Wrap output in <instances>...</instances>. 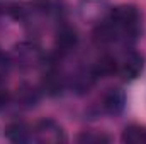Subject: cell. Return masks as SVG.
<instances>
[{
  "label": "cell",
  "instance_id": "cell-6",
  "mask_svg": "<svg viewBox=\"0 0 146 144\" xmlns=\"http://www.w3.org/2000/svg\"><path fill=\"white\" fill-rule=\"evenodd\" d=\"M124 107V97L117 90H110L109 93L104 97V108L110 114H119Z\"/></svg>",
  "mask_w": 146,
  "mask_h": 144
},
{
  "label": "cell",
  "instance_id": "cell-7",
  "mask_svg": "<svg viewBox=\"0 0 146 144\" xmlns=\"http://www.w3.org/2000/svg\"><path fill=\"white\" fill-rule=\"evenodd\" d=\"M115 71H117V59L112 56H102L94 68L95 76H109Z\"/></svg>",
  "mask_w": 146,
  "mask_h": 144
},
{
  "label": "cell",
  "instance_id": "cell-4",
  "mask_svg": "<svg viewBox=\"0 0 146 144\" xmlns=\"http://www.w3.org/2000/svg\"><path fill=\"white\" fill-rule=\"evenodd\" d=\"M143 70V58L138 53H129L121 66V73L126 80H134Z\"/></svg>",
  "mask_w": 146,
  "mask_h": 144
},
{
  "label": "cell",
  "instance_id": "cell-10",
  "mask_svg": "<svg viewBox=\"0 0 146 144\" xmlns=\"http://www.w3.org/2000/svg\"><path fill=\"white\" fill-rule=\"evenodd\" d=\"M115 26L110 22V24H104V26H100V27H97V31H95V37L97 39H100V41H112L114 37H115Z\"/></svg>",
  "mask_w": 146,
  "mask_h": 144
},
{
  "label": "cell",
  "instance_id": "cell-5",
  "mask_svg": "<svg viewBox=\"0 0 146 144\" xmlns=\"http://www.w3.org/2000/svg\"><path fill=\"white\" fill-rule=\"evenodd\" d=\"M122 143L127 144H146V127L143 126H129L122 132Z\"/></svg>",
  "mask_w": 146,
  "mask_h": 144
},
{
  "label": "cell",
  "instance_id": "cell-9",
  "mask_svg": "<svg viewBox=\"0 0 146 144\" xmlns=\"http://www.w3.org/2000/svg\"><path fill=\"white\" fill-rule=\"evenodd\" d=\"M80 143H87V144H100V143H109V137L100 134V132H83L82 136H78Z\"/></svg>",
  "mask_w": 146,
  "mask_h": 144
},
{
  "label": "cell",
  "instance_id": "cell-1",
  "mask_svg": "<svg viewBox=\"0 0 146 144\" xmlns=\"http://www.w3.org/2000/svg\"><path fill=\"white\" fill-rule=\"evenodd\" d=\"M110 22L124 31H136L139 22V12L134 5H119L110 12Z\"/></svg>",
  "mask_w": 146,
  "mask_h": 144
},
{
  "label": "cell",
  "instance_id": "cell-2",
  "mask_svg": "<svg viewBox=\"0 0 146 144\" xmlns=\"http://www.w3.org/2000/svg\"><path fill=\"white\" fill-rule=\"evenodd\" d=\"M36 139L39 143H60L65 141L63 129L53 120H41L36 126Z\"/></svg>",
  "mask_w": 146,
  "mask_h": 144
},
{
  "label": "cell",
  "instance_id": "cell-12",
  "mask_svg": "<svg viewBox=\"0 0 146 144\" xmlns=\"http://www.w3.org/2000/svg\"><path fill=\"white\" fill-rule=\"evenodd\" d=\"M5 68H7V61H5V56H3V53L0 51V76L3 75Z\"/></svg>",
  "mask_w": 146,
  "mask_h": 144
},
{
  "label": "cell",
  "instance_id": "cell-11",
  "mask_svg": "<svg viewBox=\"0 0 146 144\" xmlns=\"http://www.w3.org/2000/svg\"><path fill=\"white\" fill-rule=\"evenodd\" d=\"M44 88H46L48 93H58L60 88H61L60 78H58L56 75H53V73H48L46 78H44Z\"/></svg>",
  "mask_w": 146,
  "mask_h": 144
},
{
  "label": "cell",
  "instance_id": "cell-8",
  "mask_svg": "<svg viewBox=\"0 0 146 144\" xmlns=\"http://www.w3.org/2000/svg\"><path fill=\"white\" fill-rule=\"evenodd\" d=\"M5 136H7V139L12 141V143H24V141L29 139V129H27L24 124L15 122V124H10V126L7 127Z\"/></svg>",
  "mask_w": 146,
  "mask_h": 144
},
{
  "label": "cell",
  "instance_id": "cell-3",
  "mask_svg": "<svg viewBox=\"0 0 146 144\" xmlns=\"http://www.w3.org/2000/svg\"><path fill=\"white\" fill-rule=\"evenodd\" d=\"M78 42V36H76V31L65 26L61 27L58 32H56V39H54V44H56V49L61 51V53H68L72 51L73 48L76 46Z\"/></svg>",
  "mask_w": 146,
  "mask_h": 144
}]
</instances>
